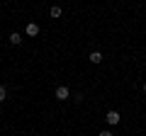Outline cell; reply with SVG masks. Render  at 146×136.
Wrapping results in <instances>:
<instances>
[{"label":"cell","mask_w":146,"mask_h":136,"mask_svg":"<svg viewBox=\"0 0 146 136\" xmlns=\"http://www.w3.org/2000/svg\"><path fill=\"white\" fill-rule=\"evenodd\" d=\"M105 119H107V124H110V126H117V124L122 121V114H119L117 110H110L107 114H105Z\"/></svg>","instance_id":"6da1fadb"},{"label":"cell","mask_w":146,"mask_h":136,"mask_svg":"<svg viewBox=\"0 0 146 136\" xmlns=\"http://www.w3.org/2000/svg\"><path fill=\"white\" fill-rule=\"evenodd\" d=\"M54 95H56V100H61V102H63V100H68V97H71V90H68L66 85H58Z\"/></svg>","instance_id":"7a4b0ae2"},{"label":"cell","mask_w":146,"mask_h":136,"mask_svg":"<svg viewBox=\"0 0 146 136\" xmlns=\"http://www.w3.org/2000/svg\"><path fill=\"white\" fill-rule=\"evenodd\" d=\"M25 34H27V37H36V34H39V24H36V22H27Z\"/></svg>","instance_id":"3957f363"},{"label":"cell","mask_w":146,"mask_h":136,"mask_svg":"<svg viewBox=\"0 0 146 136\" xmlns=\"http://www.w3.org/2000/svg\"><path fill=\"white\" fill-rule=\"evenodd\" d=\"M7 42H10L12 46H20V44H22V34H20V32H12L10 37H7Z\"/></svg>","instance_id":"277c9868"},{"label":"cell","mask_w":146,"mask_h":136,"mask_svg":"<svg viewBox=\"0 0 146 136\" xmlns=\"http://www.w3.org/2000/svg\"><path fill=\"white\" fill-rule=\"evenodd\" d=\"M88 61H90V63H95V66H98V63H102V51H90Z\"/></svg>","instance_id":"5b68a950"},{"label":"cell","mask_w":146,"mask_h":136,"mask_svg":"<svg viewBox=\"0 0 146 136\" xmlns=\"http://www.w3.org/2000/svg\"><path fill=\"white\" fill-rule=\"evenodd\" d=\"M49 15H51V17H61V15H63V10H61L58 5H54L51 10H49Z\"/></svg>","instance_id":"8992f818"},{"label":"cell","mask_w":146,"mask_h":136,"mask_svg":"<svg viewBox=\"0 0 146 136\" xmlns=\"http://www.w3.org/2000/svg\"><path fill=\"white\" fill-rule=\"evenodd\" d=\"M5 97H7V88H5V85H0V102H5Z\"/></svg>","instance_id":"52a82bcc"},{"label":"cell","mask_w":146,"mask_h":136,"mask_svg":"<svg viewBox=\"0 0 146 136\" xmlns=\"http://www.w3.org/2000/svg\"><path fill=\"white\" fill-rule=\"evenodd\" d=\"M73 100H76V102H83V92H76V95H71Z\"/></svg>","instance_id":"ba28073f"},{"label":"cell","mask_w":146,"mask_h":136,"mask_svg":"<svg viewBox=\"0 0 146 136\" xmlns=\"http://www.w3.org/2000/svg\"><path fill=\"white\" fill-rule=\"evenodd\" d=\"M98 136H115V134H112V131H100Z\"/></svg>","instance_id":"9c48e42d"},{"label":"cell","mask_w":146,"mask_h":136,"mask_svg":"<svg viewBox=\"0 0 146 136\" xmlns=\"http://www.w3.org/2000/svg\"><path fill=\"white\" fill-rule=\"evenodd\" d=\"M141 90H144V92H146V80H144V85H141Z\"/></svg>","instance_id":"30bf717a"}]
</instances>
